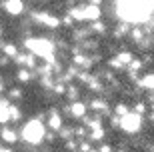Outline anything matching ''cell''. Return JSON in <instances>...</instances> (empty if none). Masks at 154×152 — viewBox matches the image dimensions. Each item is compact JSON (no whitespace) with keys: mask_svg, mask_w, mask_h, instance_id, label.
Masks as SVG:
<instances>
[{"mask_svg":"<svg viewBox=\"0 0 154 152\" xmlns=\"http://www.w3.org/2000/svg\"><path fill=\"white\" fill-rule=\"evenodd\" d=\"M46 136V126L42 124V120L38 118H32L22 126V140L30 146H36L40 142L44 140Z\"/></svg>","mask_w":154,"mask_h":152,"instance_id":"6da1fadb","label":"cell"},{"mask_svg":"<svg viewBox=\"0 0 154 152\" xmlns=\"http://www.w3.org/2000/svg\"><path fill=\"white\" fill-rule=\"evenodd\" d=\"M24 48H26L30 54H34L36 58L38 56L48 58L50 54H54V44H52V40H48V38H26L24 40Z\"/></svg>","mask_w":154,"mask_h":152,"instance_id":"7a4b0ae2","label":"cell"},{"mask_svg":"<svg viewBox=\"0 0 154 152\" xmlns=\"http://www.w3.org/2000/svg\"><path fill=\"white\" fill-rule=\"evenodd\" d=\"M120 128L126 134H136V132H140V128H142V116H138L134 112L126 114L124 118H120Z\"/></svg>","mask_w":154,"mask_h":152,"instance_id":"3957f363","label":"cell"},{"mask_svg":"<svg viewBox=\"0 0 154 152\" xmlns=\"http://www.w3.org/2000/svg\"><path fill=\"white\" fill-rule=\"evenodd\" d=\"M44 124L48 126L50 132H60V130L64 128V120H62V116H60V112H58L56 108H50V110H48V116H46Z\"/></svg>","mask_w":154,"mask_h":152,"instance_id":"277c9868","label":"cell"},{"mask_svg":"<svg viewBox=\"0 0 154 152\" xmlns=\"http://www.w3.org/2000/svg\"><path fill=\"white\" fill-rule=\"evenodd\" d=\"M2 8L8 16H20L24 12V2L22 0H6L2 2Z\"/></svg>","mask_w":154,"mask_h":152,"instance_id":"5b68a950","label":"cell"},{"mask_svg":"<svg viewBox=\"0 0 154 152\" xmlns=\"http://www.w3.org/2000/svg\"><path fill=\"white\" fill-rule=\"evenodd\" d=\"M14 62H16L20 68H26V70L36 68V56L30 54V52H18V56L14 58Z\"/></svg>","mask_w":154,"mask_h":152,"instance_id":"8992f818","label":"cell"},{"mask_svg":"<svg viewBox=\"0 0 154 152\" xmlns=\"http://www.w3.org/2000/svg\"><path fill=\"white\" fill-rule=\"evenodd\" d=\"M0 140L4 142L6 146H12V144H16V142L20 140V136H18V132L14 128H10V126H2V130H0Z\"/></svg>","mask_w":154,"mask_h":152,"instance_id":"52a82bcc","label":"cell"},{"mask_svg":"<svg viewBox=\"0 0 154 152\" xmlns=\"http://www.w3.org/2000/svg\"><path fill=\"white\" fill-rule=\"evenodd\" d=\"M66 112H70V116L72 118H86V112H88V106H86L84 102H72L70 106H66Z\"/></svg>","mask_w":154,"mask_h":152,"instance_id":"ba28073f","label":"cell"},{"mask_svg":"<svg viewBox=\"0 0 154 152\" xmlns=\"http://www.w3.org/2000/svg\"><path fill=\"white\" fill-rule=\"evenodd\" d=\"M88 106H90V110H92V112H96L98 116L110 112V104L104 100V98H92V100L88 102Z\"/></svg>","mask_w":154,"mask_h":152,"instance_id":"9c48e42d","label":"cell"},{"mask_svg":"<svg viewBox=\"0 0 154 152\" xmlns=\"http://www.w3.org/2000/svg\"><path fill=\"white\" fill-rule=\"evenodd\" d=\"M10 104L12 102L8 98H2L0 96V124L6 126V124L10 122Z\"/></svg>","mask_w":154,"mask_h":152,"instance_id":"30bf717a","label":"cell"},{"mask_svg":"<svg viewBox=\"0 0 154 152\" xmlns=\"http://www.w3.org/2000/svg\"><path fill=\"white\" fill-rule=\"evenodd\" d=\"M0 50L6 58H16L18 56V48L14 42H0Z\"/></svg>","mask_w":154,"mask_h":152,"instance_id":"8fae6325","label":"cell"},{"mask_svg":"<svg viewBox=\"0 0 154 152\" xmlns=\"http://www.w3.org/2000/svg\"><path fill=\"white\" fill-rule=\"evenodd\" d=\"M82 122H84V128H88L90 132H92V130H100V128H102V118H100V116H92V118L86 116Z\"/></svg>","mask_w":154,"mask_h":152,"instance_id":"7c38bea8","label":"cell"},{"mask_svg":"<svg viewBox=\"0 0 154 152\" xmlns=\"http://www.w3.org/2000/svg\"><path fill=\"white\" fill-rule=\"evenodd\" d=\"M130 24L128 22H120L118 26H116L114 30H112V34H114V38H124V36H128L130 34Z\"/></svg>","mask_w":154,"mask_h":152,"instance_id":"4fadbf2b","label":"cell"},{"mask_svg":"<svg viewBox=\"0 0 154 152\" xmlns=\"http://www.w3.org/2000/svg\"><path fill=\"white\" fill-rule=\"evenodd\" d=\"M138 86L144 90H154V74H144L142 78L138 80Z\"/></svg>","mask_w":154,"mask_h":152,"instance_id":"5bb4252c","label":"cell"},{"mask_svg":"<svg viewBox=\"0 0 154 152\" xmlns=\"http://www.w3.org/2000/svg\"><path fill=\"white\" fill-rule=\"evenodd\" d=\"M66 98L70 100V104H72V102H78V98H80V88H78V86H74V84L66 86Z\"/></svg>","mask_w":154,"mask_h":152,"instance_id":"9a60e30c","label":"cell"},{"mask_svg":"<svg viewBox=\"0 0 154 152\" xmlns=\"http://www.w3.org/2000/svg\"><path fill=\"white\" fill-rule=\"evenodd\" d=\"M16 80H18V82H22V84H28L30 80H32V70H26V68H18Z\"/></svg>","mask_w":154,"mask_h":152,"instance_id":"2e32d148","label":"cell"},{"mask_svg":"<svg viewBox=\"0 0 154 152\" xmlns=\"http://www.w3.org/2000/svg\"><path fill=\"white\" fill-rule=\"evenodd\" d=\"M112 112H114V116H118V118H124L126 114H130L132 110L128 108V104H126V102H118V104L114 106V110H112Z\"/></svg>","mask_w":154,"mask_h":152,"instance_id":"e0dca14e","label":"cell"},{"mask_svg":"<svg viewBox=\"0 0 154 152\" xmlns=\"http://www.w3.org/2000/svg\"><path fill=\"white\" fill-rule=\"evenodd\" d=\"M116 58H118V60L122 62V64H124L126 68L130 66V62L134 60V56H132V52H128V50H120L118 54H116Z\"/></svg>","mask_w":154,"mask_h":152,"instance_id":"ac0fdd59","label":"cell"},{"mask_svg":"<svg viewBox=\"0 0 154 152\" xmlns=\"http://www.w3.org/2000/svg\"><path fill=\"white\" fill-rule=\"evenodd\" d=\"M90 32H94V34H106V32H108V26H106L102 20H96V22L90 24Z\"/></svg>","mask_w":154,"mask_h":152,"instance_id":"d6986e66","label":"cell"},{"mask_svg":"<svg viewBox=\"0 0 154 152\" xmlns=\"http://www.w3.org/2000/svg\"><path fill=\"white\" fill-rule=\"evenodd\" d=\"M130 38L136 42V44H140L144 40V28H140V26H134V28L130 30Z\"/></svg>","mask_w":154,"mask_h":152,"instance_id":"ffe728a7","label":"cell"},{"mask_svg":"<svg viewBox=\"0 0 154 152\" xmlns=\"http://www.w3.org/2000/svg\"><path fill=\"white\" fill-rule=\"evenodd\" d=\"M22 118V110L18 104H10V122H20Z\"/></svg>","mask_w":154,"mask_h":152,"instance_id":"44dd1931","label":"cell"},{"mask_svg":"<svg viewBox=\"0 0 154 152\" xmlns=\"http://www.w3.org/2000/svg\"><path fill=\"white\" fill-rule=\"evenodd\" d=\"M104 136H106V130H104V128H100V130H92L90 134H88V138H86V140H90V142H100Z\"/></svg>","mask_w":154,"mask_h":152,"instance_id":"7402d4cb","label":"cell"},{"mask_svg":"<svg viewBox=\"0 0 154 152\" xmlns=\"http://www.w3.org/2000/svg\"><path fill=\"white\" fill-rule=\"evenodd\" d=\"M146 110H148V108H146V102H142V100H136V102H134V106H132V112L138 114V116H142Z\"/></svg>","mask_w":154,"mask_h":152,"instance_id":"603a6c76","label":"cell"},{"mask_svg":"<svg viewBox=\"0 0 154 152\" xmlns=\"http://www.w3.org/2000/svg\"><path fill=\"white\" fill-rule=\"evenodd\" d=\"M80 146V140H76V138H70V140L64 142V148H66V152H76Z\"/></svg>","mask_w":154,"mask_h":152,"instance_id":"cb8c5ba5","label":"cell"},{"mask_svg":"<svg viewBox=\"0 0 154 152\" xmlns=\"http://www.w3.org/2000/svg\"><path fill=\"white\" fill-rule=\"evenodd\" d=\"M6 94H8V100H14V102L22 100V90H20V88H10Z\"/></svg>","mask_w":154,"mask_h":152,"instance_id":"d4e9b609","label":"cell"},{"mask_svg":"<svg viewBox=\"0 0 154 152\" xmlns=\"http://www.w3.org/2000/svg\"><path fill=\"white\" fill-rule=\"evenodd\" d=\"M52 92L58 96H66V84H62V82H56L54 84V88H52Z\"/></svg>","mask_w":154,"mask_h":152,"instance_id":"484cf974","label":"cell"},{"mask_svg":"<svg viewBox=\"0 0 154 152\" xmlns=\"http://www.w3.org/2000/svg\"><path fill=\"white\" fill-rule=\"evenodd\" d=\"M90 142L88 140H80V146H78V152H90Z\"/></svg>","mask_w":154,"mask_h":152,"instance_id":"4316f807","label":"cell"},{"mask_svg":"<svg viewBox=\"0 0 154 152\" xmlns=\"http://www.w3.org/2000/svg\"><path fill=\"white\" fill-rule=\"evenodd\" d=\"M98 152H114V148L110 146V144H102V146L98 148Z\"/></svg>","mask_w":154,"mask_h":152,"instance_id":"83f0119b","label":"cell"},{"mask_svg":"<svg viewBox=\"0 0 154 152\" xmlns=\"http://www.w3.org/2000/svg\"><path fill=\"white\" fill-rule=\"evenodd\" d=\"M46 142H54V138H56V132H46Z\"/></svg>","mask_w":154,"mask_h":152,"instance_id":"f1b7e54d","label":"cell"},{"mask_svg":"<svg viewBox=\"0 0 154 152\" xmlns=\"http://www.w3.org/2000/svg\"><path fill=\"white\" fill-rule=\"evenodd\" d=\"M72 22H74V20H72V18H70L68 14H66V16L62 18V24H64V26H72Z\"/></svg>","mask_w":154,"mask_h":152,"instance_id":"f546056e","label":"cell"},{"mask_svg":"<svg viewBox=\"0 0 154 152\" xmlns=\"http://www.w3.org/2000/svg\"><path fill=\"white\" fill-rule=\"evenodd\" d=\"M8 62H10V58H6L4 54H0V68H2V66H6Z\"/></svg>","mask_w":154,"mask_h":152,"instance_id":"4dcf8cb0","label":"cell"},{"mask_svg":"<svg viewBox=\"0 0 154 152\" xmlns=\"http://www.w3.org/2000/svg\"><path fill=\"white\" fill-rule=\"evenodd\" d=\"M0 152H14L10 146H0Z\"/></svg>","mask_w":154,"mask_h":152,"instance_id":"1f68e13d","label":"cell"},{"mask_svg":"<svg viewBox=\"0 0 154 152\" xmlns=\"http://www.w3.org/2000/svg\"><path fill=\"white\" fill-rule=\"evenodd\" d=\"M4 88H6V86H4V82H0V96L4 94Z\"/></svg>","mask_w":154,"mask_h":152,"instance_id":"d6a6232c","label":"cell"},{"mask_svg":"<svg viewBox=\"0 0 154 152\" xmlns=\"http://www.w3.org/2000/svg\"><path fill=\"white\" fill-rule=\"evenodd\" d=\"M148 118H150V122H154V112H150V114H148Z\"/></svg>","mask_w":154,"mask_h":152,"instance_id":"836d02e7","label":"cell"},{"mask_svg":"<svg viewBox=\"0 0 154 152\" xmlns=\"http://www.w3.org/2000/svg\"><path fill=\"white\" fill-rule=\"evenodd\" d=\"M90 152H98V150H94V148H92V150H90Z\"/></svg>","mask_w":154,"mask_h":152,"instance_id":"e575fe53","label":"cell"},{"mask_svg":"<svg viewBox=\"0 0 154 152\" xmlns=\"http://www.w3.org/2000/svg\"><path fill=\"white\" fill-rule=\"evenodd\" d=\"M0 82H2V74H0Z\"/></svg>","mask_w":154,"mask_h":152,"instance_id":"d590c367","label":"cell"},{"mask_svg":"<svg viewBox=\"0 0 154 152\" xmlns=\"http://www.w3.org/2000/svg\"><path fill=\"white\" fill-rule=\"evenodd\" d=\"M0 36H2V28H0Z\"/></svg>","mask_w":154,"mask_h":152,"instance_id":"8d00e7d4","label":"cell"},{"mask_svg":"<svg viewBox=\"0 0 154 152\" xmlns=\"http://www.w3.org/2000/svg\"><path fill=\"white\" fill-rule=\"evenodd\" d=\"M150 152H154V148H152V150H150Z\"/></svg>","mask_w":154,"mask_h":152,"instance_id":"74e56055","label":"cell"},{"mask_svg":"<svg viewBox=\"0 0 154 152\" xmlns=\"http://www.w3.org/2000/svg\"><path fill=\"white\" fill-rule=\"evenodd\" d=\"M64 152H66V150H64Z\"/></svg>","mask_w":154,"mask_h":152,"instance_id":"f35d334b","label":"cell"}]
</instances>
